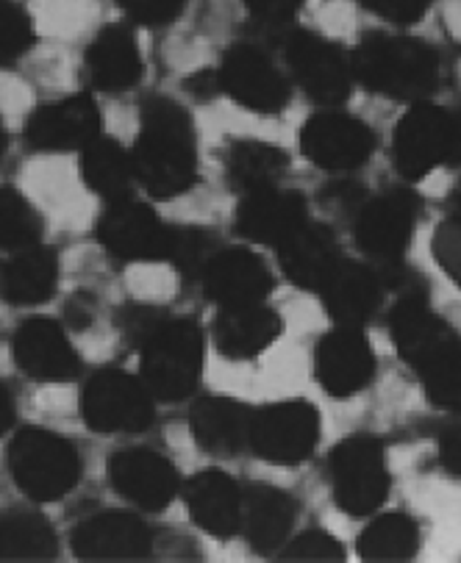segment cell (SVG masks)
I'll return each instance as SVG.
<instances>
[{"label": "cell", "instance_id": "obj_7", "mask_svg": "<svg viewBox=\"0 0 461 563\" xmlns=\"http://www.w3.org/2000/svg\"><path fill=\"white\" fill-rule=\"evenodd\" d=\"M333 499L344 514L367 517L384 506L389 494V472L381 442L370 435H353L337 444L328 461Z\"/></svg>", "mask_w": 461, "mask_h": 563}, {"label": "cell", "instance_id": "obj_42", "mask_svg": "<svg viewBox=\"0 0 461 563\" xmlns=\"http://www.w3.org/2000/svg\"><path fill=\"white\" fill-rule=\"evenodd\" d=\"M167 320V314H164L162 308H151V306H134V308H125L123 314V331L125 336L131 339L134 344H145L147 336H151L153 331H156L162 322Z\"/></svg>", "mask_w": 461, "mask_h": 563}, {"label": "cell", "instance_id": "obj_8", "mask_svg": "<svg viewBox=\"0 0 461 563\" xmlns=\"http://www.w3.org/2000/svg\"><path fill=\"white\" fill-rule=\"evenodd\" d=\"M156 397L145 380L123 369H100L89 378L81 395L84 422L100 433H142L156 419Z\"/></svg>", "mask_w": 461, "mask_h": 563}, {"label": "cell", "instance_id": "obj_27", "mask_svg": "<svg viewBox=\"0 0 461 563\" xmlns=\"http://www.w3.org/2000/svg\"><path fill=\"white\" fill-rule=\"evenodd\" d=\"M298 503L281 488L259 483L242 497V533L248 536L253 550L275 552L295 528Z\"/></svg>", "mask_w": 461, "mask_h": 563}, {"label": "cell", "instance_id": "obj_44", "mask_svg": "<svg viewBox=\"0 0 461 563\" xmlns=\"http://www.w3.org/2000/svg\"><path fill=\"white\" fill-rule=\"evenodd\" d=\"M439 464L448 475L461 481V424H453L439 435Z\"/></svg>", "mask_w": 461, "mask_h": 563}, {"label": "cell", "instance_id": "obj_49", "mask_svg": "<svg viewBox=\"0 0 461 563\" xmlns=\"http://www.w3.org/2000/svg\"><path fill=\"white\" fill-rule=\"evenodd\" d=\"M448 211H450V220L461 222V184L455 186L453 192H450V198H448Z\"/></svg>", "mask_w": 461, "mask_h": 563}, {"label": "cell", "instance_id": "obj_12", "mask_svg": "<svg viewBox=\"0 0 461 563\" xmlns=\"http://www.w3.org/2000/svg\"><path fill=\"white\" fill-rule=\"evenodd\" d=\"M373 151V129L344 111H317L300 131V153L328 173H353L370 162Z\"/></svg>", "mask_w": 461, "mask_h": 563}, {"label": "cell", "instance_id": "obj_5", "mask_svg": "<svg viewBox=\"0 0 461 563\" xmlns=\"http://www.w3.org/2000/svg\"><path fill=\"white\" fill-rule=\"evenodd\" d=\"M204 372V331L193 320H164L142 344V380L162 402H182Z\"/></svg>", "mask_w": 461, "mask_h": 563}, {"label": "cell", "instance_id": "obj_17", "mask_svg": "<svg viewBox=\"0 0 461 563\" xmlns=\"http://www.w3.org/2000/svg\"><path fill=\"white\" fill-rule=\"evenodd\" d=\"M200 284L220 308L256 306L273 291V273L251 250H217L200 273Z\"/></svg>", "mask_w": 461, "mask_h": 563}, {"label": "cell", "instance_id": "obj_20", "mask_svg": "<svg viewBox=\"0 0 461 563\" xmlns=\"http://www.w3.org/2000/svg\"><path fill=\"white\" fill-rule=\"evenodd\" d=\"M384 289L386 280L381 278L373 264L339 258L333 273L320 286V297L337 325L362 328L373 320L384 302Z\"/></svg>", "mask_w": 461, "mask_h": 563}, {"label": "cell", "instance_id": "obj_26", "mask_svg": "<svg viewBox=\"0 0 461 563\" xmlns=\"http://www.w3.org/2000/svg\"><path fill=\"white\" fill-rule=\"evenodd\" d=\"M189 424H193L195 442L211 455L231 459V455H240L242 450L251 448L253 411L245 402L226 400V397L200 400L193 408Z\"/></svg>", "mask_w": 461, "mask_h": 563}, {"label": "cell", "instance_id": "obj_2", "mask_svg": "<svg viewBox=\"0 0 461 563\" xmlns=\"http://www.w3.org/2000/svg\"><path fill=\"white\" fill-rule=\"evenodd\" d=\"M353 78L370 92L386 95L392 100L422 103L439 87V56L431 45L411 36L373 34L362 36L351 56Z\"/></svg>", "mask_w": 461, "mask_h": 563}, {"label": "cell", "instance_id": "obj_29", "mask_svg": "<svg viewBox=\"0 0 461 563\" xmlns=\"http://www.w3.org/2000/svg\"><path fill=\"white\" fill-rule=\"evenodd\" d=\"M56 280H59L56 256L36 244L12 253V258L0 267V297L14 306H40L56 291Z\"/></svg>", "mask_w": 461, "mask_h": 563}, {"label": "cell", "instance_id": "obj_48", "mask_svg": "<svg viewBox=\"0 0 461 563\" xmlns=\"http://www.w3.org/2000/svg\"><path fill=\"white\" fill-rule=\"evenodd\" d=\"M14 424V400H12V391L7 386L0 384V435L7 433L9 428Z\"/></svg>", "mask_w": 461, "mask_h": 563}, {"label": "cell", "instance_id": "obj_45", "mask_svg": "<svg viewBox=\"0 0 461 563\" xmlns=\"http://www.w3.org/2000/svg\"><path fill=\"white\" fill-rule=\"evenodd\" d=\"M444 164L461 167V106L448 109V142H444Z\"/></svg>", "mask_w": 461, "mask_h": 563}, {"label": "cell", "instance_id": "obj_22", "mask_svg": "<svg viewBox=\"0 0 461 563\" xmlns=\"http://www.w3.org/2000/svg\"><path fill=\"white\" fill-rule=\"evenodd\" d=\"M309 220L304 195L267 186L256 192H245V200L237 209V228L245 239L259 244L278 247L286 236H293Z\"/></svg>", "mask_w": 461, "mask_h": 563}, {"label": "cell", "instance_id": "obj_36", "mask_svg": "<svg viewBox=\"0 0 461 563\" xmlns=\"http://www.w3.org/2000/svg\"><path fill=\"white\" fill-rule=\"evenodd\" d=\"M215 253L217 250H211V236L206 231H200V228H176L167 262L176 264L178 273H184L187 278H200V273H204V267Z\"/></svg>", "mask_w": 461, "mask_h": 563}, {"label": "cell", "instance_id": "obj_4", "mask_svg": "<svg viewBox=\"0 0 461 563\" xmlns=\"http://www.w3.org/2000/svg\"><path fill=\"white\" fill-rule=\"evenodd\" d=\"M403 295L389 311V331L403 364L417 372V378L428 380L448 366L461 361V339L442 317L428 308L426 295L411 289L409 280L400 286Z\"/></svg>", "mask_w": 461, "mask_h": 563}, {"label": "cell", "instance_id": "obj_23", "mask_svg": "<svg viewBox=\"0 0 461 563\" xmlns=\"http://www.w3.org/2000/svg\"><path fill=\"white\" fill-rule=\"evenodd\" d=\"M189 517L206 533L231 539L242 533V497L245 492L234 477L222 472H200L184 488Z\"/></svg>", "mask_w": 461, "mask_h": 563}, {"label": "cell", "instance_id": "obj_14", "mask_svg": "<svg viewBox=\"0 0 461 563\" xmlns=\"http://www.w3.org/2000/svg\"><path fill=\"white\" fill-rule=\"evenodd\" d=\"M217 78L228 98L259 114H275L289 103V84L275 70L267 53L259 51L256 45L231 47L222 56Z\"/></svg>", "mask_w": 461, "mask_h": 563}, {"label": "cell", "instance_id": "obj_31", "mask_svg": "<svg viewBox=\"0 0 461 563\" xmlns=\"http://www.w3.org/2000/svg\"><path fill=\"white\" fill-rule=\"evenodd\" d=\"M56 550V533L45 517L0 511V561H51Z\"/></svg>", "mask_w": 461, "mask_h": 563}, {"label": "cell", "instance_id": "obj_11", "mask_svg": "<svg viewBox=\"0 0 461 563\" xmlns=\"http://www.w3.org/2000/svg\"><path fill=\"white\" fill-rule=\"evenodd\" d=\"M286 65L306 95L320 106H339L351 98L353 67L337 45L311 31H289L284 40Z\"/></svg>", "mask_w": 461, "mask_h": 563}, {"label": "cell", "instance_id": "obj_24", "mask_svg": "<svg viewBox=\"0 0 461 563\" xmlns=\"http://www.w3.org/2000/svg\"><path fill=\"white\" fill-rule=\"evenodd\" d=\"M275 250H278V262L286 278L306 291H320V286L326 284V278L342 258L337 253L333 233L326 225L311 220H306L293 236H286Z\"/></svg>", "mask_w": 461, "mask_h": 563}, {"label": "cell", "instance_id": "obj_21", "mask_svg": "<svg viewBox=\"0 0 461 563\" xmlns=\"http://www.w3.org/2000/svg\"><path fill=\"white\" fill-rule=\"evenodd\" d=\"M100 136L98 106L89 95L42 106L25 125V140L40 151H84Z\"/></svg>", "mask_w": 461, "mask_h": 563}, {"label": "cell", "instance_id": "obj_34", "mask_svg": "<svg viewBox=\"0 0 461 563\" xmlns=\"http://www.w3.org/2000/svg\"><path fill=\"white\" fill-rule=\"evenodd\" d=\"M42 217L34 206L9 186H0V250L20 253L40 244Z\"/></svg>", "mask_w": 461, "mask_h": 563}, {"label": "cell", "instance_id": "obj_13", "mask_svg": "<svg viewBox=\"0 0 461 563\" xmlns=\"http://www.w3.org/2000/svg\"><path fill=\"white\" fill-rule=\"evenodd\" d=\"M315 378L331 397H353L375 378V353L362 328L339 325L315 347Z\"/></svg>", "mask_w": 461, "mask_h": 563}, {"label": "cell", "instance_id": "obj_35", "mask_svg": "<svg viewBox=\"0 0 461 563\" xmlns=\"http://www.w3.org/2000/svg\"><path fill=\"white\" fill-rule=\"evenodd\" d=\"M34 45V23L14 0H0V67L12 65Z\"/></svg>", "mask_w": 461, "mask_h": 563}, {"label": "cell", "instance_id": "obj_25", "mask_svg": "<svg viewBox=\"0 0 461 563\" xmlns=\"http://www.w3.org/2000/svg\"><path fill=\"white\" fill-rule=\"evenodd\" d=\"M281 317L264 302L222 308L211 325L215 347L228 361H251L281 336Z\"/></svg>", "mask_w": 461, "mask_h": 563}, {"label": "cell", "instance_id": "obj_30", "mask_svg": "<svg viewBox=\"0 0 461 563\" xmlns=\"http://www.w3.org/2000/svg\"><path fill=\"white\" fill-rule=\"evenodd\" d=\"M81 175L89 189L103 200H109V203L129 200L136 184L134 156L125 147H120L118 142L98 136L92 145L84 147Z\"/></svg>", "mask_w": 461, "mask_h": 563}, {"label": "cell", "instance_id": "obj_32", "mask_svg": "<svg viewBox=\"0 0 461 563\" xmlns=\"http://www.w3.org/2000/svg\"><path fill=\"white\" fill-rule=\"evenodd\" d=\"M356 547L362 561H411L420 550V528L409 514H384L364 528Z\"/></svg>", "mask_w": 461, "mask_h": 563}, {"label": "cell", "instance_id": "obj_10", "mask_svg": "<svg viewBox=\"0 0 461 563\" xmlns=\"http://www.w3.org/2000/svg\"><path fill=\"white\" fill-rule=\"evenodd\" d=\"M98 239L114 258L123 262H167L176 228L136 200H118L100 214Z\"/></svg>", "mask_w": 461, "mask_h": 563}, {"label": "cell", "instance_id": "obj_43", "mask_svg": "<svg viewBox=\"0 0 461 563\" xmlns=\"http://www.w3.org/2000/svg\"><path fill=\"white\" fill-rule=\"evenodd\" d=\"M300 3H304V0H245L248 12H251L259 23L273 25V29L289 23V20L298 14Z\"/></svg>", "mask_w": 461, "mask_h": 563}, {"label": "cell", "instance_id": "obj_41", "mask_svg": "<svg viewBox=\"0 0 461 563\" xmlns=\"http://www.w3.org/2000/svg\"><path fill=\"white\" fill-rule=\"evenodd\" d=\"M359 3L389 23L411 25L431 9L433 0H359Z\"/></svg>", "mask_w": 461, "mask_h": 563}, {"label": "cell", "instance_id": "obj_28", "mask_svg": "<svg viewBox=\"0 0 461 563\" xmlns=\"http://www.w3.org/2000/svg\"><path fill=\"white\" fill-rule=\"evenodd\" d=\"M87 70L92 87L106 92H125L142 78V56L134 34L123 25L100 31L87 51Z\"/></svg>", "mask_w": 461, "mask_h": 563}, {"label": "cell", "instance_id": "obj_38", "mask_svg": "<svg viewBox=\"0 0 461 563\" xmlns=\"http://www.w3.org/2000/svg\"><path fill=\"white\" fill-rule=\"evenodd\" d=\"M433 256L448 278L461 286V222L448 220L433 233Z\"/></svg>", "mask_w": 461, "mask_h": 563}, {"label": "cell", "instance_id": "obj_16", "mask_svg": "<svg viewBox=\"0 0 461 563\" xmlns=\"http://www.w3.org/2000/svg\"><path fill=\"white\" fill-rule=\"evenodd\" d=\"M109 481L114 492L131 499L142 511H164L182 486L173 461L142 448L111 455Z\"/></svg>", "mask_w": 461, "mask_h": 563}, {"label": "cell", "instance_id": "obj_39", "mask_svg": "<svg viewBox=\"0 0 461 563\" xmlns=\"http://www.w3.org/2000/svg\"><path fill=\"white\" fill-rule=\"evenodd\" d=\"M131 20L142 25H169L184 12L187 0H118Z\"/></svg>", "mask_w": 461, "mask_h": 563}, {"label": "cell", "instance_id": "obj_47", "mask_svg": "<svg viewBox=\"0 0 461 563\" xmlns=\"http://www.w3.org/2000/svg\"><path fill=\"white\" fill-rule=\"evenodd\" d=\"M187 87H189V92L198 95V98H204V100L211 98L215 92H222L220 78H217V73H209V70H204V73H198V76L189 78Z\"/></svg>", "mask_w": 461, "mask_h": 563}, {"label": "cell", "instance_id": "obj_15", "mask_svg": "<svg viewBox=\"0 0 461 563\" xmlns=\"http://www.w3.org/2000/svg\"><path fill=\"white\" fill-rule=\"evenodd\" d=\"M444 142H448V109L428 100L411 106L400 117L392 136V158L400 178L420 180L433 167L444 164Z\"/></svg>", "mask_w": 461, "mask_h": 563}, {"label": "cell", "instance_id": "obj_6", "mask_svg": "<svg viewBox=\"0 0 461 563\" xmlns=\"http://www.w3.org/2000/svg\"><path fill=\"white\" fill-rule=\"evenodd\" d=\"M9 470L25 497L36 503H56L76 488L81 459L59 433L23 428L9 448Z\"/></svg>", "mask_w": 461, "mask_h": 563}, {"label": "cell", "instance_id": "obj_50", "mask_svg": "<svg viewBox=\"0 0 461 563\" xmlns=\"http://www.w3.org/2000/svg\"><path fill=\"white\" fill-rule=\"evenodd\" d=\"M3 145H7V136H3V129H0V153H3Z\"/></svg>", "mask_w": 461, "mask_h": 563}, {"label": "cell", "instance_id": "obj_18", "mask_svg": "<svg viewBox=\"0 0 461 563\" xmlns=\"http://www.w3.org/2000/svg\"><path fill=\"white\" fill-rule=\"evenodd\" d=\"M14 361L31 380L40 384H67L81 372L76 347L53 320L34 317L14 333Z\"/></svg>", "mask_w": 461, "mask_h": 563}, {"label": "cell", "instance_id": "obj_1", "mask_svg": "<svg viewBox=\"0 0 461 563\" xmlns=\"http://www.w3.org/2000/svg\"><path fill=\"white\" fill-rule=\"evenodd\" d=\"M136 180L153 198L184 195L198 178V142L187 111L169 98L142 106L140 140L134 147Z\"/></svg>", "mask_w": 461, "mask_h": 563}, {"label": "cell", "instance_id": "obj_40", "mask_svg": "<svg viewBox=\"0 0 461 563\" xmlns=\"http://www.w3.org/2000/svg\"><path fill=\"white\" fill-rule=\"evenodd\" d=\"M426 397L444 411H461V364L422 380Z\"/></svg>", "mask_w": 461, "mask_h": 563}, {"label": "cell", "instance_id": "obj_3", "mask_svg": "<svg viewBox=\"0 0 461 563\" xmlns=\"http://www.w3.org/2000/svg\"><path fill=\"white\" fill-rule=\"evenodd\" d=\"M417 211H420V203L415 195L406 189H389L362 203L353 222V239L367 262L386 280V289H400L409 280L403 258L415 233Z\"/></svg>", "mask_w": 461, "mask_h": 563}, {"label": "cell", "instance_id": "obj_33", "mask_svg": "<svg viewBox=\"0 0 461 563\" xmlns=\"http://www.w3.org/2000/svg\"><path fill=\"white\" fill-rule=\"evenodd\" d=\"M289 167V158L281 147L264 142H234L226 153L228 180L242 192H256L278 184L281 175Z\"/></svg>", "mask_w": 461, "mask_h": 563}, {"label": "cell", "instance_id": "obj_19", "mask_svg": "<svg viewBox=\"0 0 461 563\" xmlns=\"http://www.w3.org/2000/svg\"><path fill=\"white\" fill-rule=\"evenodd\" d=\"M151 550V528L134 514H95L73 530V552L81 561H140Z\"/></svg>", "mask_w": 461, "mask_h": 563}, {"label": "cell", "instance_id": "obj_37", "mask_svg": "<svg viewBox=\"0 0 461 563\" xmlns=\"http://www.w3.org/2000/svg\"><path fill=\"white\" fill-rule=\"evenodd\" d=\"M284 561H309V563H326V561H344L342 541L333 539L326 530H306L300 533L293 544L284 550Z\"/></svg>", "mask_w": 461, "mask_h": 563}, {"label": "cell", "instance_id": "obj_9", "mask_svg": "<svg viewBox=\"0 0 461 563\" xmlns=\"http://www.w3.org/2000/svg\"><path fill=\"white\" fill-rule=\"evenodd\" d=\"M320 442V413L306 400H286L253 411L251 450L273 464H298Z\"/></svg>", "mask_w": 461, "mask_h": 563}, {"label": "cell", "instance_id": "obj_46", "mask_svg": "<svg viewBox=\"0 0 461 563\" xmlns=\"http://www.w3.org/2000/svg\"><path fill=\"white\" fill-rule=\"evenodd\" d=\"M359 200H362V189H359L356 184H351V180H339V184L328 186L326 203L351 206V203H359Z\"/></svg>", "mask_w": 461, "mask_h": 563}]
</instances>
